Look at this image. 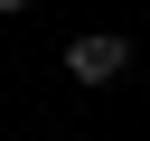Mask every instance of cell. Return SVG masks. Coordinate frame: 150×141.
Returning a JSON list of instances; mask_svg holds the SVG:
<instances>
[{
    "mask_svg": "<svg viewBox=\"0 0 150 141\" xmlns=\"http://www.w3.org/2000/svg\"><path fill=\"white\" fill-rule=\"evenodd\" d=\"M66 75H75V85H122V75H131V38H122V28L66 38Z\"/></svg>",
    "mask_w": 150,
    "mask_h": 141,
    "instance_id": "cell-1",
    "label": "cell"
},
{
    "mask_svg": "<svg viewBox=\"0 0 150 141\" xmlns=\"http://www.w3.org/2000/svg\"><path fill=\"white\" fill-rule=\"evenodd\" d=\"M19 9H28V0H0V19H19Z\"/></svg>",
    "mask_w": 150,
    "mask_h": 141,
    "instance_id": "cell-2",
    "label": "cell"
}]
</instances>
